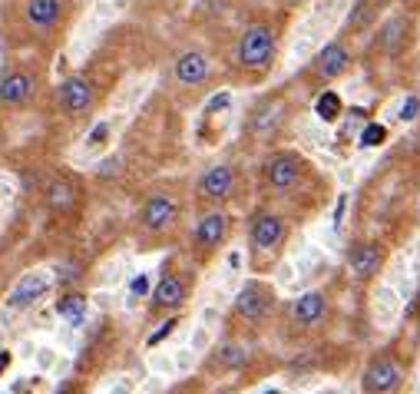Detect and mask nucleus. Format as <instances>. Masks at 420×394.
Masks as SVG:
<instances>
[{
	"instance_id": "obj_26",
	"label": "nucleus",
	"mask_w": 420,
	"mask_h": 394,
	"mask_svg": "<svg viewBox=\"0 0 420 394\" xmlns=\"http://www.w3.org/2000/svg\"><path fill=\"white\" fill-rule=\"evenodd\" d=\"M401 116H404V119H414V116H417V100H414V97L407 100V106H404V113H401Z\"/></svg>"
},
{
	"instance_id": "obj_9",
	"label": "nucleus",
	"mask_w": 420,
	"mask_h": 394,
	"mask_svg": "<svg viewBox=\"0 0 420 394\" xmlns=\"http://www.w3.org/2000/svg\"><path fill=\"white\" fill-rule=\"evenodd\" d=\"M209 57L202 53V50H182L179 57L172 60V77H176V83L179 87H202L205 80H209Z\"/></svg>"
},
{
	"instance_id": "obj_4",
	"label": "nucleus",
	"mask_w": 420,
	"mask_h": 394,
	"mask_svg": "<svg viewBox=\"0 0 420 394\" xmlns=\"http://www.w3.org/2000/svg\"><path fill=\"white\" fill-rule=\"evenodd\" d=\"M351 63H354V57H351V50H348V43L331 40L325 50H318V57L311 60L308 73H311L318 83H331V80L344 77V73L351 70Z\"/></svg>"
},
{
	"instance_id": "obj_13",
	"label": "nucleus",
	"mask_w": 420,
	"mask_h": 394,
	"mask_svg": "<svg viewBox=\"0 0 420 394\" xmlns=\"http://www.w3.org/2000/svg\"><path fill=\"white\" fill-rule=\"evenodd\" d=\"M225 232H229V215L225 212H205L199 219V225H195V245H199L202 252H212L219 249L222 242H225Z\"/></svg>"
},
{
	"instance_id": "obj_7",
	"label": "nucleus",
	"mask_w": 420,
	"mask_h": 394,
	"mask_svg": "<svg viewBox=\"0 0 420 394\" xmlns=\"http://www.w3.org/2000/svg\"><path fill=\"white\" fill-rule=\"evenodd\" d=\"M195 193H199V199H205V202H222V199H229V196L235 193V169H232L229 163L209 166V169L199 176V186H195Z\"/></svg>"
},
{
	"instance_id": "obj_5",
	"label": "nucleus",
	"mask_w": 420,
	"mask_h": 394,
	"mask_svg": "<svg viewBox=\"0 0 420 394\" xmlns=\"http://www.w3.org/2000/svg\"><path fill=\"white\" fill-rule=\"evenodd\" d=\"M33 93H37V77H33V70H27V67L10 70V73H4V80H0V106H7V110H23V106H30Z\"/></svg>"
},
{
	"instance_id": "obj_1",
	"label": "nucleus",
	"mask_w": 420,
	"mask_h": 394,
	"mask_svg": "<svg viewBox=\"0 0 420 394\" xmlns=\"http://www.w3.org/2000/svg\"><path fill=\"white\" fill-rule=\"evenodd\" d=\"M275 53H278V33L268 20H255V23H249L242 30L239 50H235V60H239L242 70L265 73L275 63Z\"/></svg>"
},
{
	"instance_id": "obj_19",
	"label": "nucleus",
	"mask_w": 420,
	"mask_h": 394,
	"mask_svg": "<svg viewBox=\"0 0 420 394\" xmlns=\"http://www.w3.org/2000/svg\"><path fill=\"white\" fill-rule=\"evenodd\" d=\"M291 315H295L298 325H318V321L325 318V295H321V292H305V295L295 302Z\"/></svg>"
},
{
	"instance_id": "obj_22",
	"label": "nucleus",
	"mask_w": 420,
	"mask_h": 394,
	"mask_svg": "<svg viewBox=\"0 0 420 394\" xmlns=\"http://www.w3.org/2000/svg\"><path fill=\"white\" fill-rule=\"evenodd\" d=\"M315 110H318V116H321L325 123H335V119H338V113H341V97H338L335 90H325V93L318 97Z\"/></svg>"
},
{
	"instance_id": "obj_2",
	"label": "nucleus",
	"mask_w": 420,
	"mask_h": 394,
	"mask_svg": "<svg viewBox=\"0 0 420 394\" xmlns=\"http://www.w3.org/2000/svg\"><path fill=\"white\" fill-rule=\"evenodd\" d=\"M20 7H23V27L40 40L53 37L67 20V0H23Z\"/></svg>"
},
{
	"instance_id": "obj_29",
	"label": "nucleus",
	"mask_w": 420,
	"mask_h": 394,
	"mask_svg": "<svg viewBox=\"0 0 420 394\" xmlns=\"http://www.w3.org/2000/svg\"><path fill=\"white\" fill-rule=\"evenodd\" d=\"M281 7H298V4H305V0H278Z\"/></svg>"
},
{
	"instance_id": "obj_23",
	"label": "nucleus",
	"mask_w": 420,
	"mask_h": 394,
	"mask_svg": "<svg viewBox=\"0 0 420 394\" xmlns=\"http://www.w3.org/2000/svg\"><path fill=\"white\" fill-rule=\"evenodd\" d=\"M219 365L222 368H239L245 365V351L239 345H222L219 348Z\"/></svg>"
},
{
	"instance_id": "obj_32",
	"label": "nucleus",
	"mask_w": 420,
	"mask_h": 394,
	"mask_svg": "<svg viewBox=\"0 0 420 394\" xmlns=\"http://www.w3.org/2000/svg\"><path fill=\"white\" fill-rule=\"evenodd\" d=\"M268 394H278V391H268Z\"/></svg>"
},
{
	"instance_id": "obj_21",
	"label": "nucleus",
	"mask_w": 420,
	"mask_h": 394,
	"mask_svg": "<svg viewBox=\"0 0 420 394\" xmlns=\"http://www.w3.org/2000/svg\"><path fill=\"white\" fill-rule=\"evenodd\" d=\"M57 312L67 318L70 325H83V318H86V298H83V295H67V298H60Z\"/></svg>"
},
{
	"instance_id": "obj_3",
	"label": "nucleus",
	"mask_w": 420,
	"mask_h": 394,
	"mask_svg": "<svg viewBox=\"0 0 420 394\" xmlns=\"http://www.w3.org/2000/svg\"><path fill=\"white\" fill-rule=\"evenodd\" d=\"M176 222H179V202H176L172 193H153L139 209V225L146 232H153V235L172 229Z\"/></svg>"
},
{
	"instance_id": "obj_24",
	"label": "nucleus",
	"mask_w": 420,
	"mask_h": 394,
	"mask_svg": "<svg viewBox=\"0 0 420 394\" xmlns=\"http://www.w3.org/2000/svg\"><path fill=\"white\" fill-rule=\"evenodd\" d=\"M384 139H387V129H384L381 123H371L367 129L361 133V146H381Z\"/></svg>"
},
{
	"instance_id": "obj_25",
	"label": "nucleus",
	"mask_w": 420,
	"mask_h": 394,
	"mask_svg": "<svg viewBox=\"0 0 420 394\" xmlns=\"http://www.w3.org/2000/svg\"><path fill=\"white\" fill-rule=\"evenodd\" d=\"M172 328H176V321H166V325L159 328V331H153V335H149V348L159 345V341H166V338L172 335Z\"/></svg>"
},
{
	"instance_id": "obj_17",
	"label": "nucleus",
	"mask_w": 420,
	"mask_h": 394,
	"mask_svg": "<svg viewBox=\"0 0 420 394\" xmlns=\"http://www.w3.org/2000/svg\"><path fill=\"white\" fill-rule=\"evenodd\" d=\"M407 33H411V20L397 14V17H391L381 30H377V47H381L384 53H397V50L404 47Z\"/></svg>"
},
{
	"instance_id": "obj_16",
	"label": "nucleus",
	"mask_w": 420,
	"mask_h": 394,
	"mask_svg": "<svg viewBox=\"0 0 420 394\" xmlns=\"http://www.w3.org/2000/svg\"><path fill=\"white\" fill-rule=\"evenodd\" d=\"M77 199H80V186L73 179H67V176H57L47 186V206L53 212H70L77 206Z\"/></svg>"
},
{
	"instance_id": "obj_27",
	"label": "nucleus",
	"mask_w": 420,
	"mask_h": 394,
	"mask_svg": "<svg viewBox=\"0 0 420 394\" xmlns=\"http://www.w3.org/2000/svg\"><path fill=\"white\" fill-rule=\"evenodd\" d=\"M7 365H10V355H7V351H0V375L7 371Z\"/></svg>"
},
{
	"instance_id": "obj_12",
	"label": "nucleus",
	"mask_w": 420,
	"mask_h": 394,
	"mask_svg": "<svg viewBox=\"0 0 420 394\" xmlns=\"http://www.w3.org/2000/svg\"><path fill=\"white\" fill-rule=\"evenodd\" d=\"M397 385H401V368H397V361H391V358H377V361H371V368L364 371V391L367 394H387Z\"/></svg>"
},
{
	"instance_id": "obj_30",
	"label": "nucleus",
	"mask_w": 420,
	"mask_h": 394,
	"mask_svg": "<svg viewBox=\"0 0 420 394\" xmlns=\"http://www.w3.org/2000/svg\"><path fill=\"white\" fill-rule=\"evenodd\" d=\"M57 394H73V391H70V388H60V391Z\"/></svg>"
},
{
	"instance_id": "obj_20",
	"label": "nucleus",
	"mask_w": 420,
	"mask_h": 394,
	"mask_svg": "<svg viewBox=\"0 0 420 394\" xmlns=\"http://www.w3.org/2000/svg\"><path fill=\"white\" fill-rule=\"evenodd\" d=\"M185 302V282L179 275H166L153 292V305L156 308H179Z\"/></svg>"
},
{
	"instance_id": "obj_15",
	"label": "nucleus",
	"mask_w": 420,
	"mask_h": 394,
	"mask_svg": "<svg viewBox=\"0 0 420 394\" xmlns=\"http://www.w3.org/2000/svg\"><path fill=\"white\" fill-rule=\"evenodd\" d=\"M381 262H384V255L374 242H357V245L351 249V255H348V265H351V272L357 275V279H371V275H377Z\"/></svg>"
},
{
	"instance_id": "obj_11",
	"label": "nucleus",
	"mask_w": 420,
	"mask_h": 394,
	"mask_svg": "<svg viewBox=\"0 0 420 394\" xmlns=\"http://www.w3.org/2000/svg\"><path fill=\"white\" fill-rule=\"evenodd\" d=\"M50 285H53V275H50V272H27V275L14 285V292H10V298H7V305L10 308H30L37 298L47 295Z\"/></svg>"
},
{
	"instance_id": "obj_8",
	"label": "nucleus",
	"mask_w": 420,
	"mask_h": 394,
	"mask_svg": "<svg viewBox=\"0 0 420 394\" xmlns=\"http://www.w3.org/2000/svg\"><path fill=\"white\" fill-rule=\"evenodd\" d=\"M93 100H96V90L86 77H70L57 90V106L67 116H83L93 106Z\"/></svg>"
},
{
	"instance_id": "obj_14",
	"label": "nucleus",
	"mask_w": 420,
	"mask_h": 394,
	"mask_svg": "<svg viewBox=\"0 0 420 394\" xmlns=\"http://www.w3.org/2000/svg\"><path fill=\"white\" fill-rule=\"evenodd\" d=\"M268 308H271V292H268L262 282H249V285L239 292V298H235V312H239L242 318H249V321L265 318Z\"/></svg>"
},
{
	"instance_id": "obj_28",
	"label": "nucleus",
	"mask_w": 420,
	"mask_h": 394,
	"mask_svg": "<svg viewBox=\"0 0 420 394\" xmlns=\"http://www.w3.org/2000/svg\"><path fill=\"white\" fill-rule=\"evenodd\" d=\"M133 292H136V295H143V292H146V279H136L133 282Z\"/></svg>"
},
{
	"instance_id": "obj_18",
	"label": "nucleus",
	"mask_w": 420,
	"mask_h": 394,
	"mask_svg": "<svg viewBox=\"0 0 420 394\" xmlns=\"http://www.w3.org/2000/svg\"><path fill=\"white\" fill-rule=\"evenodd\" d=\"M281 116H285V103H281V100H268V103H262L255 113H252L249 129H252L255 136L275 133V126L281 123Z\"/></svg>"
},
{
	"instance_id": "obj_31",
	"label": "nucleus",
	"mask_w": 420,
	"mask_h": 394,
	"mask_svg": "<svg viewBox=\"0 0 420 394\" xmlns=\"http://www.w3.org/2000/svg\"><path fill=\"white\" fill-rule=\"evenodd\" d=\"M417 308H420V292H417Z\"/></svg>"
},
{
	"instance_id": "obj_6",
	"label": "nucleus",
	"mask_w": 420,
	"mask_h": 394,
	"mask_svg": "<svg viewBox=\"0 0 420 394\" xmlns=\"http://www.w3.org/2000/svg\"><path fill=\"white\" fill-rule=\"evenodd\" d=\"M305 173V159L298 153H275L265 163V183L275 189V193H288L295 189L298 179Z\"/></svg>"
},
{
	"instance_id": "obj_10",
	"label": "nucleus",
	"mask_w": 420,
	"mask_h": 394,
	"mask_svg": "<svg viewBox=\"0 0 420 394\" xmlns=\"http://www.w3.org/2000/svg\"><path fill=\"white\" fill-rule=\"evenodd\" d=\"M285 239V219L278 212H258L252 219V245L258 252H271Z\"/></svg>"
}]
</instances>
